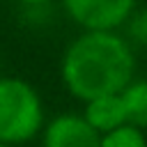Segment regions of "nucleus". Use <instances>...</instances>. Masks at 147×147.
<instances>
[{
  "label": "nucleus",
  "mask_w": 147,
  "mask_h": 147,
  "mask_svg": "<svg viewBox=\"0 0 147 147\" xmlns=\"http://www.w3.org/2000/svg\"><path fill=\"white\" fill-rule=\"evenodd\" d=\"M133 51L113 30H85L62 55V83L80 101L122 92L133 80Z\"/></svg>",
  "instance_id": "nucleus-1"
},
{
  "label": "nucleus",
  "mask_w": 147,
  "mask_h": 147,
  "mask_svg": "<svg viewBox=\"0 0 147 147\" xmlns=\"http://www.w3.org/2000/svg\"><path fill=\"white\" fill-rule=\"evenodd\" d=\"M44 126V108L37 90L23 78H0V142L18 145Z\"/></svg>",
  "instance_id": "nucleus-2"
},
{
  "label": "nucleus",
  "mask_w": 147,
  "mask_h": 147,
  "mask_svg": "<svg viewBox=\"0 0 147 147\" xmlns=\"http://www.w3.org/2000/svg\"><path fill=\"white\" fill-rule=\"evenodd\" d=\"M74 23L85 30H115L136 9V0H62Z\"/></svg>",
  "instance_id": "nucleus-3"
},
{
  "label": "nucleus",
  "mask_w": 147,
  "mask_h": 147,
  "mask_svg": "<svg viewBox=\"0 0 147 147\" xmlns=\"http://www.w3.org/2000/svg\"><path fill=\"white\" fill-rule=\"evenodd\" d=\"M101 133L83 115H57L44 129V147H99Z\"/></svg>",
  "instance_id": "nucleus-4"
},
{
  "label": "nucleus",
  "mask_w": 147,
  "mask_h": 147,
  "mask_svg": "<svg viewBox=\"0 0 147 147\" xmlns=\"http://www.w3.org/2000/svg\"><path fill=\"white\" fill-rule=\"evenodd\" d=\"M83 117L99 133H108V131L126 124V113H124L122 94L115 92V94H101V96L87 99Z\"/></svg>",
  "instance_id": "nucleus-5"
},
{
  "label": "nucleus",
  "mask_w": 147,
  "mask_h": 147,
  "mask_svg": "<svg viewBox=\"0 0 147 147\" xmlns=\"http://www.w3.org/2000/svg\"><path fill=\"white\" fill-rule=\"evenodd\" d=\"M126 124L147 129V80H131L122 92Z\"/></svg>",
  "instance_id": "nucleus-6"
},
{
  "label": "nucleus",
  "mask_w": 147,
  "mask_h": 147,
  "mask_svg": "<svg viewBox=\"0 0 147 147\" xmlns=\"http://www.w3.org/2000/svg\"><path fill=\"white\" fill-rule=\"evenodd\" d=\"M99 147H147V140L142 136V129L122 124L108 133H101Z\"/></svg>",
  "instance_id": "nucleus-7"
},
{
  "label": "nucleus",
  "mask_w": 147,
  "mask_h": 147,
  "mask_svg": "<svg viewBox=\"0 0 147 147\" xmlns=\"http://www.w3.org/2000/svg\"><path fill=\"white\" fill-rule=\"evenodd\" d=\"M129 23V37L133 44H140L142 48H147V7L133 9L131 16L126 18Z\"/></svg>",
  "instance_id": "nucleus-8"
},
{
  "label": "nucleus",
  "mask_w": 147,
  "mask_h": 147,
  "mask_svg": "<svg viewBox=\"0 0 147 147\" xmlns=\"http://www.w3.org/2000/svg\"><path fill=\"white\" fill-rule=\"evenodd\" d=\"M18 2H23V5H41L46 0H18Z\"/></svg>",
  "instance_id": "nucleus-9"
},
{
  "label": "nucleus",
  "mask_w": 147,
  "mask_h": 147,
  "mask_svg": "<svg viewBox=\"0 0 147 147\" xmlns=\"http://www.w3.org/2000/svg\"><path fill=\"white\" fill-rule=\"evenodd\" d=\"M0 147H9V145H5V142H0Z\"/></svg>",
  "instance_id": "nucleus-10"
}]
</instances>
